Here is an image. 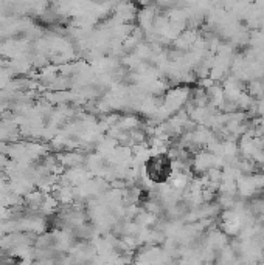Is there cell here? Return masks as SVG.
Here are the masks:
<instances>
[{
	"label": "cell",
	"instance_id": "obj_1",
	"mask_svg": "<svg viewBox=\"0 0 264 265\" xmlns=\"http://www.w3.org/2000/svg\"><path fill=\"white\" fill-rule=\"evenodd\" d=\"M173 174L171 158L166 155H154L151 157L146 163V175L154 183L166 181Z\"/></svg>",
	"mask_w": 264,
	"mask_h": 265
}]
</instances>
